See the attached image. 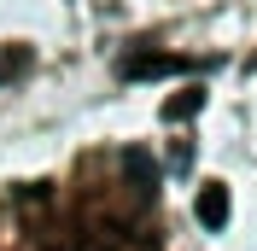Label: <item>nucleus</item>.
I'll use <instances>...</instances> for the list:
<instances>
[{
	"instance_id": "1",
	"label": "nucleus",
	"mask_w": 257,
	"mask_h": 251,
	"mask_svg": "<svg viewBox=\"0 0 257 251\" xmlns=\"http://www.w3.org/2000/svg\"><path fill=\"white\" fill-rule=\"evenodd\" d=\"M228 187L222 181H199V193H193V216H199V228H210V234H222L228 228Z\"/></svg>"
},
{
	"instance_id": "2",
	"label": "nucleus",
	"mask_w": 257,
	"mask_h": 251,
	"mask_svg": "<svg viewBox=\"0 0 257 251\" xmlns=\"http://www.w3.org/2000/svg\"><path fill=\"white\" fill-rule=\"evenodd\" d=\"M181 70H187V59H176V53H128L123 59V76L128 82H152V76H181Z\"/></svg>"
},
{
	"instance_id": "3",
	"label": "nucleus",
	"mask_w": 257,
	"mask_h": 251,
	"mask_svg": "<svg viewBox=\"0 0 257 251\" xmlns=\"http://www.w3.org/2000/svg\"><path fill=\"white\" fill-rule=\"evenodd\" d=\"M199 105H205V94L199 88H181V94L164 99V123H187V117H199Z\"/></svg>"
},
{
	"instance_id": "4",
	"label": "nucleus",
	"mask_w": 257,
	"mask_h": 251,
	"mask_svg": "<svg viewBox=\"0 0 257 251\" xmlns=\"http://www.w3.org/2000/svg\"><path fill=\"white\" fill-rule=\"evenodd\" d=\"M24 70H30V53H24V47H0V82L24 76Z\"/></svg>"
}]
</instances>
